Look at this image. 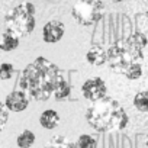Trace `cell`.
Masks as SVG:
<instances>
[{
	"instance_id": "obj_17",
	"label": "cell",
	"mask_w": 148,
	"mask_h": 148,
	"mask_svg": "<svg viewBox=\"0 0 148 148\" xmlns=\"http://www.w3.org/2000/svg\"><path fill=\"white\" fill-rule=\"evenodd\" d=\"M96 145H97L96 138H93L92 135H87V134L80 135L76 142V148H96Z\"/></svg>"
},
{
	"instance_id": "obj_18",
	"label": "cell",
	"mask_w": 148,
	"mask_h": 148,
	"mask_svg": "<svg viewBox=\"0 0 148 148\" xmlns=\"http://www.w3.org/2000/svg\"><path fill=\"white\" fill-rule=\"evenodd\" d=\"M13 73H15V68H13L12 64H9V62L0 64V80H9V79H12Z\"/></svg>"
},
{
	"instance_id": "obj_2",
	"label": "cell",
	"mask_w": 148,
	"mask_h": 148,
	"mask_svg": "<svg viewBox=\"0 0 148 148\" xmlns=\"http://www.w3.org/2000/svg\"><path fill=\"white\" fill-rule=\"evenodd\" d=\"M86 119L89 125L99 132L122 131L128 125V115L122 105L108 96L89 106L86 110Z\"/></svg>"
},
{
	"instance_id": "obj_8",
	"label": "cell",
	"mask_w": 148,
	"mask_h": 148,
	"mask_svg": "<svg viewBox=\"0 0 148 148\" xmlns=\"http://www.w3.org/2000/svg\"><path fill=\"white\" fill-rule=\"evenodd\" d=\"M3 105L10 112H22L29 106V97L22 90H16L6 96V100Z\"/></svg>"
},
{
	"instance_id": "obj_21",
	"label": "cell",
	"mask_w": 148,
	"mask_h": 148,
	"mask_svg": "<svg viewBox=\"0 0 148 148\" xmlns=\"http://www.w3.org/2000/svg\"><path fill=\"white\" fill-rule=\"evenodd\" d=\"M48 2H52V0H48Z\"/></svg>"
},
{
	"instance_id": "obj_20",
	"label": "cell",
	"mask_w": 148,
	"mask_h": 148,
	"mask_svg": "<svg viewBox=\"0 0 148 148\" xmlns=\"http://www.w3.org/2000/svg\"><path fill=\"white\" fill-rule=\"evenodd\" d=\"M112 2H116V3H121V2H123V0H112Z\"/></svg>"
},
{
	"instance_id": "obj_5",
	"label": "cell",
	"mask_w": 148,
	"mask_h": 148,
	"mask_svg": "<svg viewBox=\"0 0 148 148\" xmlns=\"http://www.w3.org/2000/svg\"><path fill=\"white\" fill-rule=\"evenodd\" d=\"M105 5L102 0H77L71 9V15L79 25L92 26L102 19Z\"/></svg>"
},
{
	"instance_id": "obj_10",
	"label": "cell",
	"mask_w": 148,
	"mask_h": 148,
	"mask_svg": "<svg viewBox=\"0 0 148 148\" xmlns=\"http://www.w3.org/2000/svg\"><path fill=\"white\" fill-rule=\"evenodd\" d=\"M19 42H21V38L16 36L13 32L10 31H5L2 34V36H0V49L2 51H13L19 47Z\"/></svg>"
},
{
	"instance_id": "obj_9",
	"label": "cell",
	"mask_w": 148,
	"mask_h": 148,
	"mask_svg": "<svg viewBox=\"0 0 148 148\" xmlns=\"http://www.w3.org/2000/svg\"><path fill=\"white\" fill-rule=\"evenodd\" d=\"M86 60L93 65H103L106 62V49L102 45L96 44L90 47V49L86 52Z\"/></svg>"
},
{
	"instance_id": "obj_12",
	"label": "cell",
	"mask_w": 148,
	"mask_h": 148,
	"mask_svg": "<svg viewBox=\"0 0 148 148\" xmlns=\"http://www.w3.org/2000/svg\"><path fill=\"white\" fill-rule=\"evenodd\" d=\"M70 90H71L70 89V84L62 79V76H60L58 80H57V83H55V86H54L52 95L55 96L57 100H64V99H67L70 96Z\"/></svg>"
},
{
	"instance_id": "obj_11",
	"label": "cell",
	"mask_w": 148,
	"mask_h": 148,
	"mask_svg": "<svg viewBox=\"0 0 148 148\" xmlns=\"http://www.w3.org/2000/svg\"><path fill=\"white\" fill-rule=\"evenodd\" d=\"M39 123L45 129H54L60 123V115L55 110H52V109L44 110L41 113V116H39Z\"/></svg>"
},
{
	"instance_id": "obj_4",
	"label": "cell",
	"mask_w": 148,
	"mask_h": 148,
	"mask_svg": "<svg viewBox=\"0 0 148 148\" xmlns=\"http://www.w3.org/2000/svg\"><path fill=\"white\" fill-rule=\"evenodd\" d=\"M6 31L16 36H28L35 29V6L31 2H23L13 8L5 18Z\"/></svg>"
},
{
	"instance_id": "obj_7",
	"label": "cell",
	"mask_w": 148,
	"mask_h": 148,
	"mask_svg": "<svg viewBox=\"0 0 148 148\" xmlns=\"http://www.w3.org/2000/svg\"><path fill=\"white\" fill-rule=\"evenodd\" d=\"M64 32H65V26L62 22L49 21L45 23V26L42 29V39L47 44H55L64 36Z\"/></svg>"
},
{
	"instance_id": "obj_13",
	"label": "cell",
	"mask_w": 148,
	"mask_h": 148,
	"mask_svg": "<svg viewBox=\"0 0 148 148\" xmlns=\"http://www.w3.org/2000/svg\"><path fill=\"white\" fill-rule=\"evenodd\" d=\"M45 148H76V144L71 142L70 139H67L62 135H58V136H54L45 145Z\"/></svg>"
},
{
	"instance_id": "obj_3",
	"label": "cell",
	"mask_w": 148,
	"mask_h": 148,
	"mask_svg": "<svg viewBox=\"0 0 148 148\" xmlns=\"http://www.w3.org/2000/svg\"><path fill=\"white\" fill-rule=\"evenodd\" d=\"M144 58V49L135 47L128 38L119 39L106 49V62L115 73H123L131 64L141 62Z\"/></svg>"
},
{
	"instance_id": "obj_1",
	"label": "cell",
	"mask_w": 148,
	"mask_h": 148,
	"mask_svg": "<svg viewBox=\"0 0 148 148\" xmlns=\"http://www.w3.org/2000/svg\"><path fill=\"white\" fill-rule=\"evenodd\" d=\"M61 76L58 67L44 57H38L28 64L21 77V90L36 100H48L54 86Z\"/></svg>"
},
{
	"instance_id": "obj_16",
	"label": "cell",
	"mask_w": 148,
	"mask_h": 148,
	"mask_svg": "<svg viewBox=\"0 0 148 148\" xmlns=\"http://www.w3.org/2000/svg\"><path fill=\"white\" fill-rule=\"evenodd\" d=\"M134 106L139 112H147L148 110V93L147 92H139L134 97Z\"/></svg>"
},
{
	"instance_id": "obj_15",
	"label": "cell",
	"mask_w": 148,
	"mask_h": 148,
	"mask_svg": "<svg viewBox=\"0 0 148 148\" xmlns=\"http://www.w3.org/2000/svg\"><path fill=\"white\" fill-rule=\"evenodd\" d=\"M122 74H123L128 80H138V79L142 76V65H141V62L131 64Z\"/></svg>"
},
{
	"instance_id": "obj_6",
	"label": "cell",
	"mask_w": 148,
	"mask_h": 148,
	"mask_svg": "<svg viewBox=\"0 0 148 148\" xmlns=\"http://www.w3.org/2000/svg\"><path fill=\"white\" fill-rule=\"evenodd\" d=\"M82 92H83V96L93 103L106 96L108 87H106V83L100 77H93V79H89L84 82Z\"/></svg>"
},
{
	"instance_id": "obj_14",
	"label": "cell",
	"mask_w": 148,
	"mask_h": 148,
	"mask_svg": "<svg viewBox=\"0 0 148 148\" xmlns=\"http://www.w3.org/2000/svg\"><path fill=\"white\" fill-rule=\"evenodd\" d=\"M35 142V134L29 129H25L16 139V144L19 148H31Z\"/></svg>"
},
{
	"instance_id": "obj_19",
	"label": "cell",
	"mask_w": 148,
	"mask_h": 148,
	"mask_svg": "<svg viewBox=\"0 0 148 148\" xmlns=\"http://www.w3.org/2000/svg\"><path fill=\"white\" fill-rule=\"evenodd\" d=\"M8 119H9V112H8V109L5 108V105L0 102V132L3 131V128H5Z\"/></svg>"
}]
</instances>
